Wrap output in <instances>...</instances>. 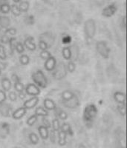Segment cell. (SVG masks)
<instances>
[{
	"mask_svg": "<svg viewBox=\"0 0 127 148\" xmlns=\"http://www.w3.org/2000/svg\"><path fill=\"white\" fill-rule=\"evenodd\" d=\"M59 130L63 132V133H66V134L70 135V136H73V131L71 130L70 125L68 124V123H63V125L60 126V130Z\"/></svg>",
	"mask_w": 127,
	"mask_h": 148,
	"instance_id": "ffe728a7",
	"label": "cell"
},
{
	"mask_svg": "<svg viewBox=\"0 0 127 148\" xmlns=\"http://www.w3.org/2000/svg\"><path fill=\"white\" fill-rule=\"evenodd\" d=\"M97 26L93 18H88L84 23V32L87 39H92L96 34Z\"/></svg>",
	"mask_w": 127,
	"mask_h": 148,
	"instance_id": "3957f363",
	"label": "cell"
},
{
	"mask_svg": "<svg viewBox=\"0 0 127 148\" xmlns=\"http://www.w3.org/2000/svg\"><path fill=\"white\" fill-rule=\"evenodd\" d=\"M26 113H27V109L24 107H22V108H19L12 113V117L15 120H19L23 118Z\"/></svg>",
	"mask_w": 127,
	"mask_h": 148,
	"instance_id": "7c38bea8",
	"label": "cell"
},
{
	"mask_svg": "<svg viewBox=\"0 0 127 148\" xmlns=\"http://www.w3.org/2000/svg\"><path fill=\"white\" fill-rule=\"evenodd\" d=\"M42 122H43V124H44L43 126L46 127H48V129L51 127V123H50V121L46 119V117H42Z\"/></svg>",
	"mask_w": 127,
	"mask_h": 148,
	"instance_id": "7dc6e473",
	"label": "cell"
},
{
	"mask_svg": "<svg viewBox=\"0 0 127 148\" xmlns=\"http://www.w3.org/2000/svg\"><path fill=\"white\" fill-rule=\"evenodd\" d=\"M121 27H122L124 31H126V16H124L121 21Z\"/></svg>",
	"mask_w": 127,
	"mask_h": 148,
	"instance_id": "c3c4849f",
	"label": "cell"
},
{
	"mask_svg": "<svg viewBox=\"0 0 127 148\" xmlns=\"http://www.w3.org/2000/svg\"><path fill=\"white\" fill-rule=\"evenodd\" d=\"M37 119H38V116L36 114H34L28 119L26 123H27V125H28V126H33V125L37 122Z\"/></svg>",
	"mask_w": 127,
	"mask_h": 148,
	"instance_id": "f546056e",
	"label": "cell"
},
{
	"mask_svg": "<svg viewBox=\"0 0 127 148\" xmlns=\"http://www.w3.org/2000/svg\"><path fill=\"white\" fill-rule=\"evenodd\" d=\"M38 132L39 133V136H41V138L43 140H46L48 138V133H49V131H48V128L46 127L43 126H39L38 127Z\"/></svg>",
	"mask_w": 127,
	"mask_h": 148,
	"instance_id": "e0dca14e",
	"label": "cell"
},
{
	"mask_svg": "<svg viewBox=\"0 0 127 148\" xmlns=\"http://www.w3.org/2000/svg\"><path fill=\"white\" fill-rule=\"evenodd\" d=\"M117 110H118L119 113L121 116H125L126 114V104H120L117 106Z\"/></svg>",
	"mask_w": 127,
	"mask_h": 148,
	"instance_id": "d590c367",
	"label": "cell"
},
{
	"mask_svg": "<svg viewBox=\"0 0 127 148\" xmlns=\"http://www.w3.org/2000/svg\"><path fill=\"white\" fill-rule=\"evenodd\" d=\"M12 1H13L15 4H17V3H19L22 0H12Z\"/></svg>",
	"mask_w": 127,
	"mask_h": 148,
	"instance_id": "9f6ffc18",
	"label": "cell"
},
{
	"mask_svg": "<svg viewBox=\"0 0 127 148\" xmlns=\"http://www.w3.org/2000/svg\"><path fill=\"white\" fill-rule=\"evenodd\" d=\"M57 65L56 59L51 56V57L47 59L44 63L45 69L47 71H53Z\"/></svg>",
	"mask_w": 127,
	"mask_h": 148,
	"instance_id": "9c48e42d",
	"label": "cell"
},
{
	"mask_svg": "<svg viewBox=\"0 0 127 148\" xmlns=\"http://www.w3.org/2000/svg\"><path fill=\"white\" fill-rule=\"evenodd\" d=\"M75 96V93L72 91L70 90H65L61 93V98L63 99V101H67L73 99Z\"/></svg>",
	"mask_w": 127,
	"mask_h": 148,
	"instance_id": "ac0fdd59",
	"label": "cell"
},
{
	"mask_svg": "<svg viewBox=\"0 0 127 148\" xmlns=\"http://www.w3.org/2000/svg\"><path fill=\"white\" fill-rule=\"evenodd\" d=\"M8 45H9V48H10V54H13L14 52V50H15V46H16V39L14 38V37L10 38Z\"/></svg>",
	"mask_w": 127,
	"mask_h": 148,
	"instance_id": "1f68e13d",
	"label": "cell"
},
{
	"mask_svg": "<svg viewBox=\"0 0 127 148\" xmlns=\"http://www.w3.org/2000/svg\"><path fill=\"white\" fill-rule=\"evenodd\" d=\"M78 148H86V146H85L84 145H83V144H80V145L78 146Z\"/></svg>",
	"mask_w": 127,
	"mask_h": 148,
	"instance_id": "11a10c76",
	"label": "cell"
},
{
	"mask_svg": "<svg viewBox=\"0 0 127 148\" xmlns=\"http://www.w3.org/2000/svg\"><path fill=\"white\" fill-rule=\"evenodd\" d=\"M48 137H50V140H51L52 143H55V141H56V133H55L54 130H50V133H48Z\"/></svg>",
	"mask_w": 127,
	"mask_h": 148,
	"instance_id": "f6af8a7d",
	"label": "cell"
},
{
	"mask_svg": "<svg viewBox=\"0 0 127 148\" xmlns=\"http://www.w3.org/2000/svg\"><path fill=\"white\" fill-rule=\"evenodd\" d=\"M1 74H2V71L0 70V76H1Z\"/></svg>",
	"mask_w": 127,
	"mask_h": 148,
	"instance_id": "6f0895ef",
	"label": "cell"
},
{
	"mask_svg": "<svg viewBox=\"0 0 127 148\" xmlns=\"http://www.w3.org/2000/svg\"><path fill=\"white\" fill-rule=\"evenodd\" d=\"M19 62L22 65H28L30 62V58L26 54H22L19 57Z\"/></svg>",
	"mask_w": 127,
	"mask_h": 148,
	"instance_id": "83f0119b",
	"label": "cell"
},
{
	"mask_svg": "<svg viewBox=\"0 0 127 148\" xmlns=\"http://www.w3.org/2000/svg\"><path fill=\"white\" fill-rule=\"evenodd\" d=\"M39 99L38 96H33L32 98L26 100L23 104V107L26 109H32L38 104Z\"/></svg>",
	"mask_w": 127,
	"mask_h": 148,
	"instance_id": "ba28073f",
	"label": "cell"
},
{
	"mask_svg": "<svg viewBox=\"0 0 127 148\" xmlns=\"http://www.w3.org/2000/svg\"><path fill=\"white\" fill-rule=\"evenodd\" d=\"M10 11V5L9 2H6L0 6V13L2 14H8Z\"/></svg>",
	"mask_w": 127,
	"mask_h": 148,
	"instance_id": "484cf974",
	"label": "cell"
},
{
	"mask_svg": "<svg viewBox=\"0 0 127 148\" xmlns=\"http://www.w3.org/2000/svg\"><path fill=\"white\" fill-rule=\"evenodd\" d=\"M17 97H18V96H17V94L15 92H14V91H10V92H9L8 98L10 101H17Z\"/></svg>",
	"mask_w": 127,
	"mask_h": 148,
	"instance_id": "bcb514c9",
	"label": "cell"
},
{
	"mask_svg": "<svg viewBox=\"0 0 127 148\" xmlns=\"http://www.w3.org/2000/svg\"><path fill=\"white\" fill-rule=\"evenodd\" d=\"M10 25V20L8 16H1L0 18V27L2 28H8Z\"/></svg>",
	"mask_w": 127,
	"mask_h": 148,
	"instance_id": "7402d4cb",
	"label": "cell"
},
{
	"mask_svg": "<svg viewBox=\"0 0 127 148\" xmlns=\"http://www.w3.org/2000/svg\"><path fill=\"white\" fill-rule=\"evenodd\" d=\"M12 13V14L16 17H18L21 15L22 12L19 10V6L17 5V4H13V5H10V11Z\"/></svg>",
	"mask_w": 127,
	"mask_h": 148,
	"instance_id": "d4e9b609",
	"label": "cell"
},
{
	"mask_svg": "<svg viewBox=\"0 0 127 148\" xmlns=\"http://www.w3.org/2000/svg\"><path fill=\"white\" fill-rule=\"evenodd\" d=\"M52 127L53 130L55 132H59L60 130V125H59V121L58 119H54L52 121Z\"/></svg>",
	"mask_w": 127,
	"mask_h": 148,
	"instance_id": "836d02e7",
	"label": "cell"
},
{
	"mask_svg": "<svg viewBox=\"0 0 127 148\" xmlns=\"http://www.w3.org/2000/svg\"><path fill=\"white\" fill-rule=\"evenodd\" d=\"M6 2H8V0H0V6Z\"/></svg>",
	"mask_w": 127,
	"mask_h": 148,
	"instance_id": "db71d44e",
	"label": "cell"
},
{
	"mask_svg": "<svg viewBox=\"0 0 127 148\" xmlns=\"http://www.w3.org/2000/svg\"><path fill=\"white\" fill-rule=\"evenodd\" d=\"M43 105H44V108L46 110H54L57 108L56 103L54 102L52 99H45L43 101Z\"/></svg>",
	"mask_w": 127,
	"mask_h": 148,
	"instance_id": "9a60e30c",
	"label": "cell"
},
{
	"mask_svg": "<svg viewBox=\"0 0 127 148\" xmlns=\"http://www.w3.org/2000/svg\"><path fill=\"white\" fill-rule=\"evenodd\" d=\"M17 29L14 28V27H8V28H6V30L5 31V34L10 36H15L17 34Z\"/></svg>",
	"mask_w": 127,
	"mask_h": 148,
	"instance_id": "ab89813d",
	"label": "cell"
},
{
	"mask_svg": "<svg viewBox=\"0 0 127 148\" xmlns=\"http://www.w3.org/2000/svg\"><path fill=\"white\" fill-rule=\"evenodd\" d=\"M14 89L17 91V92H22L25 89V86L22 84V82H18L14 83Z\"/></svg>",
	"mask_w": 127,
	"mask_h": 148,
	"instance_id": "e575fe53",
	"label": "cell"
},
{
	"mask_svg": "<svg viewBox=\"0 0 127 148\" xmlns=\"http://www.w3.org/2000/svg\"><path fill=\"white\" fill-rule=\"evenodd\" d=\"M6 59H7V54H6L5 47L2 45H0V59L5 60Z\"/></svg>",
	"mask_w": 127,
	"mask_h": 148,
	"instance_id": "f35d334b",
	"label": "cell"
},
{
	"mask_svg": "<svg viewBox=\"0 0 127 148\" xmlns=\"http://www.w3.org/2000/svg\"><path fill=\"white\" fill-rule=\"evenodd\" d=\"M57 113L59 118L61 120H63V121H65V120L68 119V114H67L66 111L63 110H59L58 112H57Z\"/></svg>",
	"mask_w": 127,
	"mask_h": 148,
	"instance_id": "74e56055",
	"label": "cell"
},
{
	"mask_svg": "<svg viewBox=\"0 0 127 148\" xmlns=\"http://www.w3.org/2000/svg\"><path fill=\"white\" fill-rule=\"evenodd\" d=\"M71 36H65L63 39V44H68V43L71 42Z\"/></svg>",
	"mask_w": 127,
	"mask_h": 148,
	"instance_id": "f907efd6",
	"label": "cell"
},
{
	"mask_svg": "<svg viewBox=\"0 0 127 148\" xmlns=\"http://www.w3.org/2000/svg\"><path fill=\"white\" fill-rule=\"evenodd\" d=\"M97 113H98V110L95 104H88L86 107H85L83 119L86 126L92 127L94 121L97 116Z\"/></svg>",
	"mask_w": 127,
	"mask_h": 148,
	"instance_id": "6da1fadb",
	"label": "cell"
},
{
	"mask_svg": "<svg viewBox=\"0 0 127 148\" xmlns=\"http://www.w3.org/2000/svg\"><path fill=\"white\" fill-rule=\"evenodd\" d=\"M66 68H67V71H68L69 73H73L76 69V64L73 61H69Z\"/></svg>",
	"mask_w": 127,
	"mask_h": 148,
	"instance_id": "8d00e7d4",
	"label": "cell"
},
{
	"mask_svg": "<svg viewBox=\"0 0 127 148\" xmlns=\"http://www.w3.org/2000/svg\"><path fill=\"white\" fill-rule=\"evenodd\" d=\"M34 84L41 88H46L48 85V79L44 73L41 70H38L31 75Z\"/></svg>",
	"mask_w": 127,
	"mask_h": 148,
	"instance_id": "7a4b0ae2",
	"label": "cell"
},
{
	"mask_svg": "<svg viewBox=\"0 0 127 148\" xmlns=\"http://www.w3.org/2000/svg\"><path fill=\"white\" fill-rule=\"evenodd\" d=\"M35 114L37 116L46 117V116H48V111L42 107H38V108H36Z\"/></svg>",
	"mask_w": 127,
	"mask_h": 148,
	"instance_id": "cb8c5ba5",
	"label": "cell"
},
{
	"mask_svg": "<svg viewBox=\"0 0 127 148\" xmlns=\"http://www.w3.org/2000/svg\"><path fill=\"white\" fill-rule=\"evenodd\" d=\"M15 50L17 51V53L19 54L23 53L25 51V47L23 45V43L21 42H16V46H15Z\"/></svg>",
	"mask_w": 127,
	"mask_h": 148,
	"instance_id": "4dcf8cb0",
	"label": "cell"
},
{
	"mask_svg": "<svg viewBox=\"0 0 127 148\" xmlns=\"http://www.w3.org/2000/svg\"><path fill=\"white\" fill-rule=\"evenodd\" d=\"M19 8V10H21L22 13H27L30 8V3L28 2L27 0H24V1H21L19 2V5H18Z\"/></svg>",
	"mask_w": 127,
	"mask_h": 148,
	"instance_id": "44dd1931",
	"label": "cell"
},
{
	"mask_svg": "<svg viewBox=\"0 0 127 148\" xmlns=\"http://www.w3.org/2000/svg\"><path fill=\"white\" fill-rule=\"evenodd\" d=\"M23 45L26 49L31 51H34L37 49V45L34 43V39L32 36L27 37L24 41Z\"/></svg>",
	"mask_w": 127,
	"mask_h": 148,
	"instance_id": "30bf717a",
	"label": "cell"
},
{
	"mask_svg": "<svg viewBox=\"0 0 127 148\" xmlns=\"http://www.w3.org/2000/svg\"><path fill=\"white\" fill-rule=\"evenodd\" d=\"M34 16L31 14H29V15H27L26 17H25V22L26 24L28 25H33L34 24Z\"/></svg>",
	"mask_w": 127,
	"mask_h": 148,
	"instance_id": "d6a6232c",
	"label": "cell"
},
{
	"mask_svg": "<svg viewBox=\"0 0 127 148\" xmlns=\"http://www.w3.org/2000/svg\"><path fill=\"white\" fill-rule=\"evenodd\" d=\"M63 104L64 106H66V108H68L70 109H75L77 107H79L80 105V101H79V99L76 96L71 99V100L67 101H63Z\"/></svg>",
	"mask_w": 127,
	"mask_h": 148,
	"instance_id": "4fadbf2b",
	"label": "cell"
},
{
	"mask_svg": "<svg viewBox=\"0 0 127 148\" xmlns=\"http://www.w3.org/2000/svg\"><path fill=\"white\" fill-rule=\"evenodd\" d=\"M1 84H2V89L4 90V91H6V92H8L10 90L12 87V83L11 81L8 78H3L1 81Z\"/></svg>",
	"mask_w": 127,
	"mask_h": 148,
	"instance_id": "2e32d148",
	"label": "cell"
},
{
	"mask_svg": "<svg viewBox=\"0 0 127 148\" xmlns=\"http://www.w3.org/2000/svg\"><path fill=\"white\" fill-rule=\"evenodd\" d=\"M9 40H10V37L8 36V35L4 34L3 35L1 36V39H0V42L2 43V44H8Z\"/></svg>",
	"mask_w": 127,
	"mask_h": 148,
	"instance_id": "7bdbcfd3",
	"label": "cell"
},
{
	"mask_svg": "<svg viewBox=\"0 0 127 148\" xmlns=\"http://www.w3.org/2000/svg\"><path fill=\"white\" fill-rule=\"evenodd\" d=\"M10 132V125L6 122L0 123V133H2V135H8Z\"/></svg>",
	"mask_w": 127,
	"mask_h": 148,
	"instance_id": "603a6c76",
	"label": "cell"
},
{
	"mask_svg": "<svg viewBox=\"0 0 127 148\" xmlns=\"http://www.w3.org/2000/svg\"><path fill=\"white\" fill-rule=\"evenodd\" d=\"M114 99L120 104H126V94L120 91H117L114 93Z\"/></svg>",
	"mask_w": 127,
	"mask_h": 148,
	"instance_id": "5bb4252c",
	"label": "cell"
},
{
	"mask_svg": "<svg viewBox=\"0 0 127 148\" xmlns=\"http://www.w3.org/2000/svg\"><path fill=\"white\" fill-rule=\"evenodd\" d=\"M54 73H53V76L55 79H63V78L66 77V74H67V68L65 64L60 62L56 65L55 68H54Z\"/></svg>",
	"mask_w": 127,
	"mask_h": 148,
	"instance_id": "5b68a950",
	"label": "cell"
},
{
	"mask_svg": "<svg viewBox=\"0 0 127 148\" xmlns=\"http://www.w3.org/2000/svg\"><path fill=\"white\" fill-rule=\"evenodd\" d=\"M0 18H1V16H0Z\"/></svg>",
	"mask_w": 127,
	"mask_h": 148,
	"instance_id": "680465c9",
	"label": "cell"
},
{
	"mask_svg": "<svg viewBox=\"0 0 127 148\" xmlns=\"http://www.w3.org/2000/svg\"><path fill=\"white\" fill-rule=\"evenodd\" d=\"M24 91L26 92V94L32 96H37L40 94V90L39 87L36 85L34 83H29L25 87Z\"/></svg>",
	"mask_w": 127,
	"mask_h": 148,
	"instance_id": "52a82bcc",
	"label": "cell"
},
{
	"mask_svg": "<svg viewBox=\"0 0 127 148\" xmlns=\"http://www.w3.org/2000/svg\"><path fill=\"white\" fill-rule=\"evenodd\" d=\"M117 10V6L115 3H112L106 6L102 10V16L106 18H110L116 14Z\"/></svg>",
	"mask_w": 127,
	"mask_h": 148,
	"instance_id": "8992f818",
	"label": "cell"
},
{
	"mask_svg": "<svg viewBox=\"0 0 127 148\" xmlns=\"http://www.w3.org/2000/svg\"><path fill=\"white\" fill-rule=\"evenodd\" d=\"M39 47L42 51H47V49L48 48V45L45 41H43L42 39H40L39 42Z\"/></svg>",
	"mask_w": 127,
	"mask_h": 148,
	"instance_id": "60d3db41",
	"label": "cell"
},
{
	"mask_svg": "<svg viewBox=\"0 0 127 148\" xmlns=\"http://www.w3.org/2000/svg\"><path fill=\"white\" fill-rule=\"evenodd\" d=\"M29 139L32 145H37L39 142V136L35 133H31L29 134Z\"/></svg>",
	"mask_w": 127,
	"mask_h": 148,
	"instance_id": "f1b7e54d",
	"label": "cell"
},
{
	"mask_svg": "<svg viewBox=\"0 0 127 148\" xmlns=\"http://www.w3.org/2000/svg\"><path fill=\"white\" fill-rule=\"evenodd\" d=\"M17 96H19V99L22 100H23L25 98H26V92H25V91H22V92H19V95Z\"/></svg>",
	"mask_w": 127,
	"mask_h": 148,
	"instance_id": "816d5d0a",
	"label": "cell"
},
{
	"mask_svg": "<svg viewBox=\"0 0 127 148\" xmlns=\"http://www.w3.org/2000/svg\"><path fill=\"white\" fill-rule=\"evenodd\" d=\"M11 79H12V81L14 82V83L15 82H20L21 79L19 76H17V74H13L11 76Z\"/></svg>",
	"mask_w": 127,
	"mask_h": 148,
	"instance_id": "681fc988",
	"label": "cell"
},
{
	"mask_svg": "<svg viewBox=\"0 0 127 148\" xmlns=\"http://www.w3.org/2000/svg\"><path fill=\"white\" fill-rule=\"evenodd\" d=\"M6 68V64L4 63L3 62H0V70L1 71H3Z\"/></svg>",
	"mask_w": 127,
	"mask_h": 148,
	"instance_id": "f5cc1de1",
	"label": "cell"
},
{
	"mask_svg": "<svg viewBox=\"0 0 127 148\" xmlns=\"http://www.w3.org/2000/svg\"><path fill=\"white\" fill-rule=\"evenodd\" d=\"M6 99H7V96H6L5 92L4 90H0V104L5 102Z\"/></svg>",
	"mask_w": 127,
	"mask_h": 148,
	"instance_id": "ee69618b",
	"label": "cell"
},
{
	"mask_svg": "<svg viewBox=\"0 0 127 148\" xmlns=\"http://www.w3.org/2000/svg\"><path fill=\"white\" fill-rule=\"evenodd\" d=\"M51 56V54L49 51H42V52L40 53V57L42 58V59H47L49 57Z\"/></svg>",
	"mask_w": 127,
	"mask_h": 148,
	"instance_id": "b9f144b4",
	"label": "cell"
},
{
	"mask_svg": "<svg viewBox=\"0 0 127 148\" xmlns=\"http://www.w3.org/2000/svg\"><path fill=\"white\" fill-rule=\"evenodd\" d=\"M11 106L7 103H2L0 104V113L4 117H9L11 114Z\"/></svg>",
	"mask_w": 127,
	"mask_h": 148,
	"instance_id": "8fae6325",
	"label": "cell"
},
{
	"mask_svg": "<svg viewBox=\"0 0 127 148\" xmlns=\"http://www.w3.org/2000/svg\"><path fill=\"white\" fill-rule=\"evenodd\" d=\"M62 55H63V58L66 60L70 61L72 56V53H71V50L69 47H63L62 50Z\"/></svg>",
	"mask_w": 127,
	"mask_h": 148,
	"instance_id": "d6986e66",
	"label": "cell"
},
{
	"mask_svg": "<svg viewBox=\"0 0 127 148\" xmlns=\"http://www.w3.org/2000/svg\"><path fill=\"white\" fill-rule=\"evenodd\" d=\"M96 50L101 57L107 59L110 56V48L108 46L107 43L104 41H99L96 43Z\"/></svg>",
	"mask_w": 127,
	"mask_h": 148,
	"instance_id": "277c9868",
	"label": "cell"
},
{
	"mask_svg": "<svg viewBox=\"0 0 127 148\" xmlns=\"http://www.w3.org/2000/svg\"><path fill=\"white\" fill-rule=\"evenodd\" d=\"M66 136L67 134L62 131H59L58 133V137H59V140H58V143L60 146H64L66 144Z\"/></svg>",
	"mask_w": 127,
	"mask_h": 148,
	"instance_id": "4316f807",
	"label": "cell"
}]
</instances>
